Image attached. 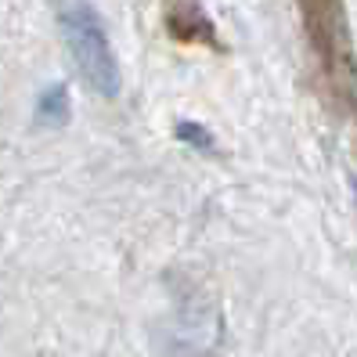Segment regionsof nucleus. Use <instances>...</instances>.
I'll return each instance as SVG.
<instances>
[{
	"label": "nucleus",
	"mask_w": 357,
	"mask_h": 357,
	"mask_svg": "<svg viewBox=\"0 0 357 357\" xmlns=\"http://www.w3.org/2000/svg\"><path fill=\"white\" fill-rule=\"evenodd\" d=\"M54 4H58V29L76 73L94 94L116 98L123 87V76H119V61H116L109 29H105L98 8L91 0H54Z\"/></svg>",
	"instance_id": "obj_1"
},
{
	"label": "nucleus",
	"mask_w": 357,
	"mask_h": 357,
	"mask_svg": "<svg viewBox=\"0 0 357 357\" xmlns=\"http://www.w3.org/2000/svg\"><path fill=\"white\" fill-rule=\"evenodd\" d=\"M66 94H69L66 87L44 91V98H40V109H36V116H40V119H51V123H66V116H69V98H66Z\"/></svg>",
	"instance_id": "obj_2"
},
{
	"label": "nucleus",
	"mask_w": 357,
	"mask_h": 357,
	"mask_svg": "<svg viewBox=\"0 0 357 357\" xmlns=\"http://www.w3.org/2000/svg\"><path fill=\"white\" fill-rule=\"evenodd\" d=\"M177 134L184 137V141H192V144H199V149H213V137H209L199 123H181L177 127Z\"/></svg>",
	"instance_id": "obj_3"
}]
</instances>
